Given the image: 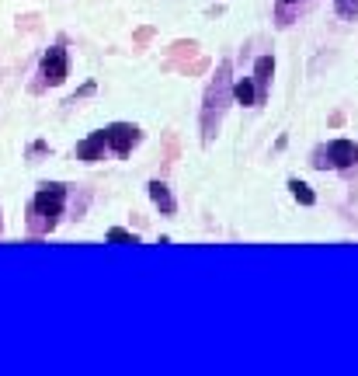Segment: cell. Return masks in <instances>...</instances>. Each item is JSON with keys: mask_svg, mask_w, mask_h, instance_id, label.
Listing matches in <instances>:
<instances>
[{"mask_svg": "<svg viewBox=\"0 0 358 376\" xmlns=\"http://www.w3.org/2000/svg\"><path fill=\"white\" fill-rule=\"evenodd\" d=\"M146 192H150V199H153V206L164 213V216H174L178 213V202H174V195H171V188L164 185L160 178H153L150 185H146Z\"/></svg>", "mask_w": 358, "mask_h": 376, "instance_id": "cell-7", "label": "cell"}, {"mask_svg": "<svg viewBox=\"0 0 358 376\" xmlns=\"http://www.w3.org/2000/svg\"><path fill=\"white\" fill-rule=\"evenodd\" d=\"M39 77H42V84H39V88H60V84L70 77V56H67V49H63V46H53V49L42 56Z\"/></svg>", "mask_w": 358, "mask_h": 376, "instance_id": "cell-4", "label": "cell"}, {"mask_svg": "<svg viewBox=\"0 0 358 376\" xmlns=\"http://www.w3.org/2000/svg\"><path fill=\"white\" fill-rule=\"evenodd\" d=\"M230 98H233L237 105H258L254 81H251V77H240V81H233V84H230Z\"/></svg>", "mask_w": 358, "mask_h": 376, "instance_id": "cell-9", "label": "cell"}, {"mask_svg": "<svg viewBox=\"0 0 358 376\" xmlns=\"http://www.w3.org/2000/svg\"><path fill=\"white\" fill-rule=\"evenodd\" d=\"M104 154H108L104 129L90 133L88 140H81V143H77V161H84V164H97V161H104Z\"/></svg>", "mask_w": 358, "mask_h": 376, "instance_id": "cell-6", "label": "cell"}, {"mask_svg": "<svg viewBox=\"0 0 358 376\" xmlns=\"http://www.w3.org/2000/svg\"><path fill=\"white\" fill-rule=\"evenodd\" d=\"M334 7H338L341 18H355L358 14V0H334Z\"/></svg>", "mask_w": 358, "mask_h": 376, "instance_id": "cell-12", "label": "cell"}, {"mask_svg": "<svg viewBox=\"0 0 358 376\" xmlns=\"http://www.w3.org/2000/svg\"><path fill=\"white\" fill-rule=\"evenodd\" d=\"M108 241H122V244H139V241H136V234H129V230H122V227H111V230H108Z\"/></svg>", "mask_w": 358, "mask_h": 376, "instance_id": "cell-11", "label": "cell"}, {"mask_svg": "<svg viewBox=\"0 0 358 376\" xmlns=\"http://www.w3.org/2000/svg\"><path fill=\"white\" fill-rule=\"evenodd\" d=\"M289 192H292V199H296L299 206H313V202H317L313 188L306 185V182H299V178H289Z\"/></svg>", "mask_w": 358, "mask_h": 376, "instance_id": "cell-10", "label": "cell"}, {"mask_svg": "<svg viewBox=\"0 0 358 376\" xmlns=\"http://www.w3.org/2000/svg\"><path fill=\"white\" fill-rule=\"evenodd\" d=\"M143 140V133L136 129V126H129V122H111V126H104V143H108V150L115 154V157H129L132 154V147Z\"/></svg>", "mask_w": 358, "mask_h": 376, "instance_id": "cell-5", "label": "cell"}, {"mask_svg": "<svg viewBox=\"0 0 358 376\" xmlns=\"http://www.w3.org/2000/svg\"><path fill=\"white\" fill-rule=\"evenodd\" d=\"M63 206H67V185H60V182L39 185L32 206H28V213H32V220H28L32 230H35V234L56 230V223H60V216H63Z\"/></svg>", "mask_w": 358, "mask_h": 376, "instance_id": "cell-2", "label": "cell"}, {"mask_svg": "<svg viewBox=\"0 0 358 376\" xmlns=\"http://www.w3.org/2000/svg\"><path fill=\"white\" fill-rule=\"evenodd\" d=\"M278 4H282V7H289V4H299V0H278Z\"/></svg>", "mask_w": 358, "mask_h": 376, "instance_id": "cell-15", "label": "cell"}, {"mask_svg": "<svg viewBox=\"0 0 358 376\" xmlns=\"http://www.w3.org/2000/svg\"><path fill=\"white\" fill-rule=\"evenodd\" d=\"M358 161V147L352 140H331L327 147H320L317 154H313V168H338V171H348V168H355Z\"/></svg>", "mask_w": 358, "mask_h": 376, "instance_id": "cell-3", "label": "cell"}, {"mask_svg": "<svg viewBox=\"0 0 358 376\" xmlns=\"http://www.w3.org/2000/svg\"><path fill=\"white\" fill-rule=\"evenodd\" d=\"M230 84H233L230 63H219V67H216V77H212V84H209V91H205V105H202V140H205V143H212V136L219 133L223 112H226V105H230Z\"/></svg>", "mask_w": 358, "mask_h": 376, "instance_id": "cell-1", "label": "cell"}, {"mask_svg": "<svg viewBox=\"0 0 358 376\" xmlns=\"http://www.w3.org/2000/svg\"><path fill=\"white\" fill-rule=\"evenodd\" d=\"M90 91H94V84H84V88H81V91L74 94V101H77V98H84V94H90ZM74 101H70V105H74Z\"/></svg>", "mask_w": 358, "mask_h": 376, "instance_id": "cell-14", "label": "cell"}, {"mask_svg": "<svg viewBox=\"0 0 358 376\" xmlns=\"http://www.w3.org/2000/svg\"><path fill=\"white\" fill-rule=\"evenodd\" d=\"M46 150H49L46 143H32V157H39V154H46Z\"/></svg>", "mask_w": 358, "mask_h": 376, "instance_id": "cell-13", "label": "cell"}, {"mask_svg": "<svg viewBox=\"0 0 358 376\" xmlns=\"http://www.w3.org/2000/svg\"><path fill=\"white\" fill-rule=\"evenodd\" d=\"M271 74H275V60H271V56H258V63H254V91H258V105L268 98Z\"/></svg>", "mask_w": 358, "mask_h": 376, "instance_id": "cell-8", "label": "cell"}, {"mask_svg": "<svg viewBox=\"0 0 358 376\" xmlns=\"http://www.w3.org/2000/svg\"><path fill=\"white\" fill-rule=\"evenodd\" d=\"M0 234H4V220H0Z\"/></svg>", "mask_w": 358, "mask_h": 376, "instance_id": "cell-16", "label": "cell"}]
</instances>
